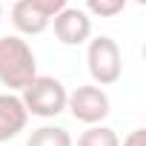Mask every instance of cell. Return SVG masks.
Returning a JSON list of instances; mask_svg holds the SVG:
<instances>
[{
	"label": "cell",
	"instance_id": "obj_1",
	"mask_svg": "<svg viewBox=\"0 0 146 146\" xmlns=\"http://www.w3.org/2000/svg\"><path fill=\"white\" fill-rule=\"evenodd\" d=\"M37 75V54L23 35H0V83L20 92Z\"/></svg>",
	"mask_w": 146,
	"mask_h": 146
},
{
	"label": "cell",
	"instance_id": "obj_2",
	"mask_svg": "<svg viewBox=\"0 0 146 146\" xmlns=\"http://www.w3.org/2000/svg\"><path fill=\"white\" fill-rule=\"evenodd\" d=\"M29 117H40V120H54L57 115L66 112V95L69 89L63 86V80H57L54 75H37L17 92Z\"/></svg>",
	"mask_w": 146,
	"mask_h": 146
},
{
	"label": "cell",
	"instance_id": "obj_3",
	"mask_svg": "<svg viewBox=\"0 0 146 146\" xmlns=\"http://www.w3.org/2000/svg\"><path fill=\"white\" fill-rule=\"evenodd\" d=\"M86 69L92 75V83L98 86H112L123 75V52L115 37L98 35L86 40Z\"/></svg>",
	"mask_w": 146,
	"mask_h": 146
},
{
	"label": "cell",
	"instance_id": "obj_4",
	"mask_svg": "<svg viewBox=\"0 0 146 146\" xmlns=\"http://www.w3.org/2000/svg\"><path fill=\"white\" fill-rule=\"evenodd\" d=\"M66 112L75 117L78 123L92 126V123H103L109 117L112 100H109V95H106L103 86L83 83V86H75V89L66 95Z\"/></svg>",
	"mask_w": 146,
	"mask_h": 146
},
{
	"label": "cell",
	"instance_id": "obj_5",
	"mask_svg": "<svg viewBox=\"0 0 146 146\" xmlns=\"http://www.w3.org/2000/svg\"><path fill=\"white\" fill-rule=\"evenodd\" d=\"M54 37L63 46H83L92 37V15L78 6H66L49 20Z\"/></svg>",
	"mask_w": 146,
	"mask_h": 146
},
{
	"label": "cell",
	"instance_id": "obj_6",
	"mask_svg": "<svg viewBox=\"0 0 146 146\" xmlns=\"http://www.w3.org/2000/svg\"><path fill=\"white\" fill-rule=\"evenodd\" d=\"M29 123V112L20 100L17 92H0V143H9L17 135L26 132Z\"/></svg>",
	"mask_w": 146,
	"mask_h": 146
},
{
	"label": "cell",
	"instance_id": "obj_7",
	"mask_svg": "<svg viewBox=\"0 0 146 146\" xmlns=\"http://www.w3.org/2000/svg\"><path fill=\"white\" fill-rule=\"evenodd\" d=\"M9 20L12 26L17 29V35L23 37H35V35H43L49 29V15H43L32 0H15L12 9H9Z\"/></svg>",
	"mask_w": 146,
	"mask_h": 146
},
{
	"label": "cell",
	"instance_id": "obj_8",
	"mask_svg": "<svg viewBox=\"0 0 146 146\" xmlns=\"http://www.w3.org/2000/svg\"><path fill=\"white\" fill-rule=\"evenodd\" d=\"M26 146H75V140H72V135L57 126V123H43L37 129L29 132L26 137Z\"/></svg>",
	"mask_w": 146,
	"mask_h": 146
},
{
	"label": "cell",
	"instance_id": "obj_9",
	"mask_svg": "<svg viewBox=\"0 0 146 146\" xmlns=\"http://www.w3.org/2000/svg\"><path fill=\"white\" fill-rule=\"evenodd\" d=\"M78 146H120V137L106 123H92L78 135Z\"/></svg>",
	"mask_w": 146,
	"mask_h": 146
},
{
	"label": "cell",
	"instance_id": "obj_10",
	"mask_svg": "<svg viewBox=\"0 0 146 146\" xmlns=\"http://www.w3.org/2000/svg\"><path fill=\"white\" fill-rule=\"evenodd\" d=\"M129 6V0H86V12L95 17H117Z\"/></svg>",
	"mask_w": 146,
	"mask_h": 146
},
{
	"label": "cell",
	"instance_id": "obj_11",
	"mask_svg": "<svg viewBox=\"0 0 146 146\" xmlns=\"http://www.w3.org/2000/svg\"><path fill=\"white\" fill-rule=\"evenodd\" d=\"M32 3L43 12V15H49V17H54L60 9H66L69 6V0H32Z\"/></svg>",
	"mask_w": 146,
	"mask_h": 146
},
{
	"label": "cell",
	"instance_id": "obj_12",
	"mask_svg": "<svg viewBox=\"0 0 146 146\" xmlns=\"http://www.w3.org/2000/svg\"><path fill=\"white\" fill-rule=\"evenodd\" d=\"M120 146H146V129H140V126H137V129H132V132L123 137V143H120Z\"/></svg>",
	"mask_w": 146,
	"mask_h": 146
},
{
	"label": "cell",
	"instance_id": "obj_13",
	"mask_svg": "<svg viewBox=\"0 0 146 146\" xmlns=\"http://www.w3.org/2000/svg\"><path fill=\"white\" fill-rule=\"evenodd\" d=\"M132 3H137V6H143V3H146V0H132Z\"/></svg>",
	"mask_w": 146,
	"mask_h": 146
},
{
	"label": "cell",
	"instance_id": "obj_14",
	"mask_svg": "<svg viewBox=\"0 0 146 146\" xmlns=\"http://www.w3.org/2000/svg\"><path fill=\"white\" fill-rule=\"evenodd\" d=\"M0 20H3V3H0Z\"/></svg>",
	"mask_w": 146,
	"mask_h": 146
}]
</instances>
